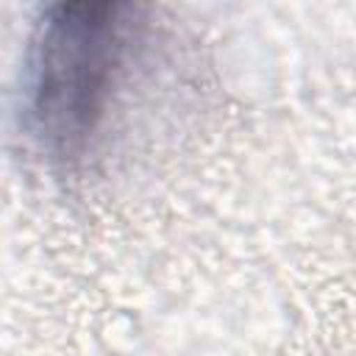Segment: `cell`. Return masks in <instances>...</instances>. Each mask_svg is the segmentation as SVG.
Here are the masks:
<instances>
[{
    "label": "cell",
    "mask_w": 356,
    "mask_h": 356,
    "mask_svg": "<svg viewBox=\"0 0 356 356\" xmlns=\"http://www.w3.org/2000/svg\"><path fill=\"white\" fill-rule=\"evenodd\" d=\"M142 8L111 0L47 6L33 28L22 114L39 153L78 170L100 142L145 33Z\"/></svg>",
    "instance_id": "obj_1"
}]
</instances>
